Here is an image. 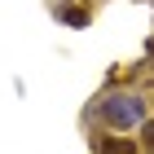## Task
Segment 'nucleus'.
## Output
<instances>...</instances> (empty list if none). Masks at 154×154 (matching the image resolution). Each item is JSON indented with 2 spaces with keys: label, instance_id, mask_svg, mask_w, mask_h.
Instances as JSON below:
<instances>
[{
  "label": "nucleus",
  "instance_id": "obj_1",
  "mask_svg": "<svg viewBox=\"0 0 154 154\" xmlns=\"http://www.w3.org/2000/svg\"><path fill=\"white\" fill-rule=\"evenodd\" d=\"M106 119L115 128H132V123L141 119V101H132V97H110L106 101Z\"/></svg>",
  "mask_w": 154,
  "mask_h": 154
},
{
  "label": "nucleus",
  "instance_id": "obj_2",
  "mask_svg": "<svg viewBox=\"0 0 154 154\" xmlns=\"http://www.w3.org/2000/svg\"><path fill=\"white\" fill-rule=\"evenodd\" d=\"M101 154H137V145L128 137H110V141H101Z\"/></svg>",
  "mask_w": 154,
  "mask_h": 154
},
{
  "label": "nucleus",
  "instance_id": "obj_3",
  "mask_svg": "<svg viewBox=\"0 0 154 154\" xmlns=\"http://www.w3.org/2000/svg\"><path fill=\"white\" fill-rule=\"evenodd\" d=\"M145 141H150V145H154V123H145Z\"/></svg>",
  "mask_w": 154,
  "mask_h": 154
}]
</instances>
